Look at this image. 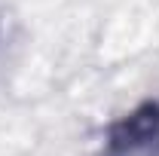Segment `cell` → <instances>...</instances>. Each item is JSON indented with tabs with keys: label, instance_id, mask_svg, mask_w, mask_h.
<instances>
[{
	"label": "cell",
	"instance_id": "1",
	"mask_svg": "<svg viewBox=\"0 0 159 156\" xmlns=\"http://www.w3.org/2000/svg\"><path fill=\"white\" fill-rule=\"evenodd\" d=\"M101 156H159V101L147 98L104 132Z\"/></svg>",
	"mask_w": 159,
	"mask_h": 156
}]
</instances>
